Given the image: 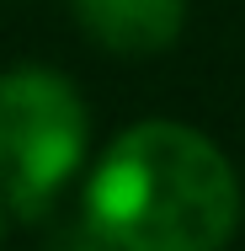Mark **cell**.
Masks as SVG:
<instances>
[{"label":"cell","instance_id":"cell-3","mask_svg":"<svg viewBox=\"0 0 245 251\" xmlns=\"http://www.w3.org/2000/svg\"><path fill=\"white\" fill-rule=\"evenodd\" d=\"M80 27L112 53H160L176 43L187 0H69Z\"/></svg>","mask_w":245,"mask_h":251},{"label":"cell","instance_id":"cell-2","mask_svg":"<svg viewBox=\"0 0 245 251\" xmlns=\"http://www.w3.org/2000/svg\"><path fill=\"white\" fill-rule=\"evenodd\" d=\"M86 160V101L43 64L0 75V198L38 219Z\"/></svg>","mask_w":245,"mask_h":251},{"label":"cell","instance_id":"cell-4","mask_svg":"<svg viewBox=\"0 0 245 251\" xmlns=\"http://www.w3.org/2000/svg\"><path fill=\"white\" fill-rule=\"evenodd\" d=\"M0 241H5V208H0Z\"/></svg>","mask_w":245,"mask_h":251},{"label":"cell","instance_id":"cell-1","mask_svg":"<svg viewBox=\"0 0 245 251\" xmlns=\"http://www.w3.org/2000/svg\"><path fill=\"white\" fill-rule=\"evenodd\" d=\"M86 219L112 251H224L240 225V176L187 123H134L101 155Z\"/></svg>","mask_w":245,"mask_h":251}]
</instances>
